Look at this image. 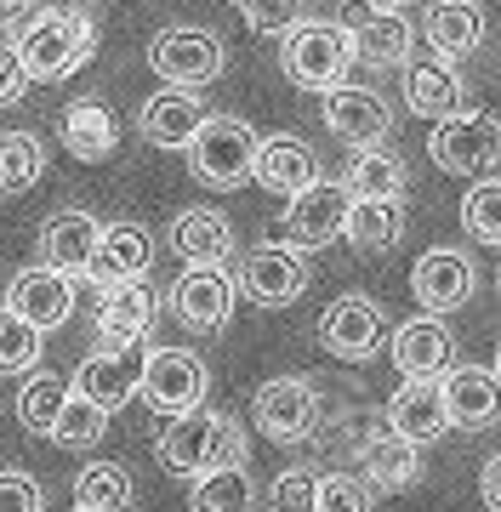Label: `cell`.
Here are the masks:
<instances>
[{
	"label": "cell",
	"mask_w": 501,
	"mask_h": 512,
	"mask_svg": "<svg viewBox=\"0 0 501 512\" xmlns=\"http://www.w3.org/2000/svg\"><path fill=\"white\" fill-rule=\"evenodd\" d=\"M410 40L416 29H410L405 6H371V18L353 29V46L365 63H410Z\"/></svg>",
	"instance_id": "f546056e"
},
{
	"label": "cell",
	"mask_w": 501,
	"mask_h": 512,
	"mask_svg": "<svg viewBox=\"0 0 501 512\" xmlns=\"http://www.w3.org/2000/svg\"><path fill=\"white\" fill-rule=\"evenodd\" d=\"M490 376H496V382H501V348H496V365H490Z\"/></svg>",
	"instance_id": "bcb514c9"
},
{
	"label": "cell",
	"mask_w": 501,
	"mask_h": 512,
	"mask_svg": "<svg viewBox=\"0 0 501 512\" xmlns=\"http://www.w3.org/2000/svg\"><path fill=\"white\" fill-rule=\"evenodd\" d=\"M171 251L183 256L188 268H223L228 256H234V222L223 211H211V205H188L171 217Z\"/></svg>",
	"instance_id": "7402d4cb"
},
{
	"label": "cell",
	"mask_w": 501,
	"mask_h": 512,
	"mask_svg": "<svg viewBox=\"0 0 501 512\" xmlns=\"http://www.w3.org/2000/svg\"><path fill=\"white\" fill-rule=\"evenodd\" d=\"M57 137H63V148H69L80 165L109 160L114 148H120V126H114V114L103 109L97 97L69 103V109H63V120H57Z\"/></svg>",
	"instance_id": "83f0119b"
},
{
	"label": "cell",
	"mask_w": 501,
	"mask_h": 512,
	"mask_svg": "<svg viewBox=\"0 0 501 512\" xmlns=\"http://www.w3.org/2000/svg\"><path fill=\"white\" fill-rule=\"evenodd\" d=\"M359 63V46H353V29L348 23H331V18H308L302 29L279 40V69L291 86L302 92H325L331 97L336 86H348V69Z\"/></svg>",
	"instance_id": "3957f363"
},
{
	"label": "cell",
	"mask_w": 501,
	"mask_h": 512,
	"mask_svg": "<svg viewBox=\"0 0 501 512\" xmlns=\"http://www.w3.org/2000/svg\"><path fill=\"white\" fill-rule=\"evenodd\" d=\"M18 63L29 86H52L69 80L75 69H86V57L97 52V23L92 12H57V6H35V18L18 40Z\"/></svg>",
	"instance_id": "6da1fadb"
},
{
	"label": "cell",
	"mask_w": 501,
	"mask_h": 512,
	"mask_svg": "<svg viewBox=\"0 0 501 512\" xmlns=\"http://www.w3.org/2000/svg\"><path fill=\"white\" fill-rule=\"evenodd\" d=\"M268 501H274V512H314L319 507V478L308 473V467H285V473L274 478Z\"/></svg>",
	"instance_id": "60d3db41"
},
{
	"label": "cell",
	"mask_w": 501,
	"mask_h": 512,
	"mask_svg": "<svg viewBox=\"0 0 501 512\" xmlns=\"http://www.w3.org/2000/svg\"><path fill=\"white\" fill-rule=\"evenodd\" d=\"M154 262V234L143 228V222H114V228H103V239H97V256L86 274L103 285V291H114V285H131V279H143Z\"/></svg>",
	"instance_id": "cb8c5ba5"
},
{
	"label": "cell",
	"mask_w": 501,
	"mask_h": 512,
	"mask_svg": "<svg viewBox=\"0 0 501 512\" xmlns=\"http://www.w3.org/2000/svg\"><path fill=\"white\" fill-rule=\"evenodd\" d=\"M234 291L251 296L257 308H291L302 291H308V262H302L291 245H257L234 268Z\"/></svg>",
	"instance_id": "7c38bea8"
},
{
	"label": "cell",
	"mask_w": 501,
	"mask_h": 512,
	"mask_svg": "<svg viewBox=\"0 0 501 512\" xmlns=\"http://www.w3.org/2000/svg\"><path fill=\"white\" fill-rule=\"evenodd\" d=\"M143 365H149V342L114 348V353L97 348L92 359L75 370V399H86V404H97L103 416H114V410H126V404L143 393Z\"/></svg>",
	"instance_id": "30bf717a"
},
{
	"label": "cell",
	"mask_w": 501,
	"mask_h": 512,
	"mask_svg": "<svg viewBox=\"0 0 501 512\" xmlns=\"http://www.w3.org/2000/svg\"><path fill=\"white\" fill-rule=\"evenodd\" d=\"M427 40H433V52L445 57H467L479 52L484 40V6H473V0H450V6H433L427 12Z\"/></svg>",
	"instance_id": "4dcf8cb0"
},
{
	"label": "cell",
	"mask_w": 501,
	"mask_h": 512,
	"mask_svg": "<svg viewBox=\"0 0 501 512\" xmlns=\"http://www.w3.org/2000/svg\"><path fill=\"white\" fill-rule=\"evenodd\" d=\"M382 421H388L393 433L405 444H433L439 433H450V416H445V387L439 382H399L393 387L388 410H382Z\"/></svg>",
	"instance_id": "603a6c76"
},
{
	"label": "cell",
	"mask_w": 501,
	"mask_h": 512,
	"mask_svg": "<svg viewBox=\"0 0 501 512\" xmlns=\"http://www.w3.org/2000/svg\"><path fill=\"white\" fill-rule=\"evenodd\" d=\"M149 63L154 74L166 80V86H177V92H200V86H211L217 74H223V40L211 35V29H188V23H177V29H160L149 46Z\"/></svg>",
	"instance_id": "8992f818"
},
{
	"label": "cell",
	"mask_w": 501,
	"mask_h": 512,
	"mask_svg": "<svg viewBox=\"0 0 501 512\" xmlns=\"http://www.w3.org/2000/svg\"><path fill=\"white\" fill-rule=\"evenodd\" d=\"M40 484L29 473H18V467H6L0 473V512H40Z\"/></svg>",
	"instance_id": "7bdbcfd3"
},
{
	"label": "cell",
	"mask_w": 501,
	"mask_h": 512,
	"mask_svg": "<svg viewBox=\"0 0 501 512\" xmlns=\"http://www.w3.org/2000/svg\"><path fill=\"white\" fill-rule=\"evenodd\" d=\"M314 330H319V348L331 359H348V365L382 353V342H388V319H382L371 296H336L331 308L319 313Z\"/></svg>",
	"instance_id": "9c48e42d"
},
{
	"label": "cell",
	"mask_w": 501,
	"mask_h": 512,
	"mask_svg": "<svg viewBox=\"0 0 501 512\" xmlns=\"http://www.w3.org/2000/svg\"><path fill=\"white\" fill-rule=\"evenodd\" d=\"M137 484L120 461H86L75 473V507H92V512H126Z\"/></svg>",
	"instance_id": "e575fe53"
},
{
	"label": "cell",
	"mask_w": 501,
	"mask_h": 512,
	"mask_svg": "<svg viewBox=\"0 0 501 512\" xmlns=\"http://www.w3.org/2000/svg\"><path fill=\"white\" fill-rule=\"evenodd\" d=\"M69 399H75V382L69 376H29L18 393V421L29 433H40V439H52L63 410H69Z\"/></svg>",
	"instance_id": "d6a6232c"
},
{
	"label": "cell",
	"mask_w": 501,
	"mask_h": 512,
	"mask_svg": "<svg viewBox=\"0 0 501 512\" xmlns=\"http://www.w3.org/2000/svg\"><path fill=\"white\" fill-rule=\"evenodd\" d=\"M97 239H103V222H97L92 211H57V217H46V228H40V256H46L40 268H52V274H63V279H80L92 268Z\"/></svg>",
	"instance_id": "ffe728a7"
},
{
	"label": "cell",
	"mask_w": 501,
	"mask_h": 512,
	"mask_svg": "<svg viewBox=\"0 0 501 512\" xmlns=\"http://www.w3.org/2000/svg\"><path fill=\"white\" fill-rule=\"evenodd\" d=\"M439 387H445L450 427H467V433L496 427V416H501V382L484 365H450L445 376H439Z\"/></svg>",
	"instance_id": "44dd1931"
},
{
	"label": "cell",
	"mask_w": 501,
	"mask_h": 512,
	"mask_svg": "<svg viewBox=\"0 0 501 512\" xmlns=\"http://www.w3.org/2000/svg\"><path fill=\"white\" fill-rule=\"evenodd\" d=\"M6 313H18L29 330H57L69 325V313H75V279L52 274V268H23L12 285H6Z\"/></svg>",
	"instance_id": "e0dca14e"
},
{
	"label": "cell",
	"mask_w": 501,
	"mask_h": 512,
	"mask_svg": "<svg viewBox=\"0 0 501 512\" xmlns=\"http://www.w3.org/2000/svg\"><path fill=\"white\" fill-rule=\"evenodd\" d=\"M342 188H348V200H382V205H399L405 194V165L393 148H359L342 171Z\"/></svg>",
	"instance_id": "f1b7e54d"
},
{
	"label": "cell",
	"mask_w": 501,
	"mask_h": 512,
	"mask_svg": "<svg viewBox=\"0 0 501 512\" xmlns=\"http://www.w3.org/2000/svg\"><path fill=\"white\" fill-rule=\"evenodd\" d=\"M314 512H371V484L353 473H325L319 478V507Z\"/></svg>",
	"instance_id": "ab89813d"
},
{
	"label": "cell",
	"mask_w": 501,
	"mask_h": 512,
	"mask_svg": "<svg viewBox=\"0 0 501 512\" xmlns=\"http://www.w3.org/2000/svg\"><path fill=\"white\" fill-rule=\"evenodd\" d=\"M103 433H109V416H103L97 404H86V399H69V410H63L52 439L63 444V450H92Z\"/></svg>",
	"instance_id": "f35d334b"
},
{
	"label": "cell",
	"mask_w": 501,
	"mask_h": 512,
	"mask_svg": "<svg viewBox=\"0 0 501 512\" xmlns=\"http://www.w3.org/2000/svg\"><path fill=\"white\" fill-rule=\"evenodd\" d=\"M251 416H257V433L274 444H297L319 427V387L308 376H274V382L257 387L251 399Z\"/></svg>",
	"instance_id": "ba28073f"
},
{
	"label": "cell",
	"mask_w": 501,
	"mask_h": 512,
	"mask_svg": "<svg viewBox=\"0 0 501 512\" xmlns=\"http://www.w3.org/2000/svg\"><path fill=\"white\" fill-rule=\"evenodd\" d=\"M348 188L325 183L319 177L314 188H302L297 200H285V234H291V251H325L342 239V222H348Z\"/></svg>",
	"instance_id": "4fadbf2b"
},
{
	"label": "cell",
	"mask_w": 501,
	"mask_h": 512,
	"mask_svg": "<svg viewBox=\"0 0 501 512\" xmlns=\"http://www.w3.org/2000/svg\"><path fill=\"white\" fill-rule=\"evenodd\" d=\"M427 154H433V165L450 171V177H473V183H484V171H496L501 165V120L496 114H479V109L450 114V120L433 126Z\"/></svg>",
	"instance_id": "277c9868"
},
{
	"label": "cell",
	"mask_w": 501,
	"mask_h": 512,
	"mask_svg": "<svg viewBox=\"0 0 501 512\" xmlns=\"http://www.w3.org/2000/svg\"><path fill=\"white\" fill-rule=\"evenodd\" d=\"M405 234V211L399 205H382V200H353L348 205V222H342V239L359 245V251H393Z\"/></svg>",
	"instance_id": "836d02e7"
},
{
	"label": "cell",
	"mask_w": 501,
	"mask_h": 512,
	"mask_svg": "<svg viewBox=\"0 0 501 512\" xmlns=\"http://www.w3.org/2000/svg\"><path fill=\"white\" fill-rule=\"evenodd\" d=\"M149 319H154V296H149L143 279L103 291V302H97V348H103V353L137 348V342L149 336Z\"/></svg>",
	"instance_id": "d4e9b609"
},
{
	"label": "cell",
	"mask_w": 501,
	"mask_h": 512,
	"mask_svg": "<svg viewBox=\"0 0 501 512\" xmlns=\"http://www.w3.org/2000/svg\"><path fill=\"white\" fill-rule=\"evenodd\" d=\"M473 285H479L473 262H467L462 251H450V245H439V251L416 256V268H410V291H416L422 313H433V319H445V313L467 308Z\"/></svg>",
	"instance_id": "9a60e30c"
},
{
	"label": "cell",
	"mask_w": 501,
	"mask_h": 512,
	"mask_svg": "<svg viewBox=\"0 0 501 512\" xmlns=\"http://www.w3.org/2000/svg\"><path fill=\"white\" fill-rule=\"evenodd\" d=\"M462 228L479 245H501V183L496 177H484L462 194Z\"/></svg>",
	"instance_id": "8d00e7d4"
},
{
	"label": "cell",
	"mask_w": 501,
	"mask_h": 512,
	"mask_svg": "<svg viewBox=\"0 0 501 512\" xmlns=\"http://www.w3.org/2000/svg\"><path fill=\"white\" fill-rule=\"evenodd\" d=\"M40 342H46L40 330H29L18 313L0 308V370H6V376H23V370H35V365H40Z\"/></svg>",
	"instance_id": "74e56055"
},
{
	"label": "cell",
	"mask_w": 501,
	"mask_h": 512,
	"mask_svg": "<svg viewBox=\"0 0 501 512\" xmlns=\"http://www.w3.org/2000/svg\"><path fill=\"white\" fill-rule=\"evenodd\" d=\"M234 274L228 268H183L177 285H171V313L183 319L188 330H223L234 319Z\"/></svg>",
	"instance_id": "5bb4252c"
},
{
	"label": "cell",
	"mask_w": 501,
	"mask_h": 512,
	"mask_svg": "<svg viewBox=\"0 0 501 512\" xmlns=\"http://www.w3.org/2000/svg\"><path fill=\"white\" fill-rule=\"evenodd\" d=\"M23 86H29V80H23L18 46H12V40L0 35V109H12V103L23 97Z\"/></svg>",
	"instance_id": "ee69618b"
},
{
	"label": "cell",
	"mask_w": 501,
	"mask_h": 512,
	"mask_svg": "<svg viewBox=\"0 0 501 512\" xmlns=\"http://www.w3.org/2000/svg\"><path fill=\"white\" fill-rule=\"evenodd\" d=\"M160 467L171 478H205L217 473V467H245V433L223 410H188V416L166 421V433H160Z\"/></svg>",
	"instance_id": "7a4b0ae2"
},
{
	"label": "cell",
	"mask_w": 501,
	"mask_h": 512,
	"mask_svg": "<svg viewBox=\"0 0 501 512\" xmlns=\"http://www.w3.org/2000/svg\"><path fill=\"white\" fill-rule=\"evenodd\" d=\"M353 450H359V461H365V484L382 490V495L405 490V484L422 478V450L399 439L382 416H359L353 421Z\"/></svg>",
	"instance_id": "8fae6325"
},
{
	"label": "cell",
	"mask_w": 501,
	"mask_h": 512,
	"mask_svg": "<svg viewBox=\"0 0 501 512\" xmlns=\"http://www.w3.org/2000/svg\"><path fill=\"white\" fill-rule=\"evenodd\" d=\"M75 512H92V507H75Z\"/></svg>",
	"instance_id": "7dc6e473"
},
{
	"label": "cell",
	"mask_w": 501,
	"mask_h": 512,
	"mask_svg": "<svg viewBox=\"0 0 501 512\" xmlns=\"http://www.w3.org/2000/svg\"><path fill=\"white\" fill-rule=\"evenodd\" d=\"M462 74L450 69L445 57H410L405 63V103L410 114H422V120H450V114H462Z\"/></svg>",
	"instance_id": "484cf974"
},
{
	"label": "cell",
	"mask_w": 501,
	"mask_h": 512,
	"mask_svg": "<svg viewBox=\"0 0 501 512\" xmlns=\"http://www.w3.org/2000/svg\"><path fill=\"white\" fill-rule=\"evenodd\" d=\"M393 365L405 382H439L450 365H456V336H450L445 319L433 313H416L393 330Z\"/></svg>",
	"instance_id": "2e32d148"
},
{
	"label": "cell",
	"mask_w": 501,
	"mask_h": 512,
	"mask_svg": "<svg viewBox=\"0 0 501 512\" xmlns=\"http://www.w3.org/2000/svg\"><path fill=\"white\" fill-rule=\"evenodd\" d=\"M205 387H211V370H205L200 353L188 348H149V365H143V399H149L154 416H188L205 404Z\"/></svg>",
	"instance_id": "52a82bcc"
},
{
	"label": "cell",
	"mask_w": 501,
	"mask_h": 512,
	"mask_svg": "<svg viewBox=\"0 0 501 512\" xmlns=\"http://www.w3.org/2000/svg\"><path fill=\"white\" fill-rule=\"evenodd\" d=\"M205 97L200 92H177V86H166V92H154L149 103H143V114H137V131L149 137L154 148H194V137L205 131Z\"/></svg>",
	"instance_id": "d6986e66"
},
{
	"label": "cell",
	"mask_w": 501,
	"mask_h": 512,
	"mask_svg": "<svg viewBox=\"0 0 501 512\" xmlns=\"http://www.w3.org/2000/svg\"><path fill=\"white\" fill-rule=\"evenodd\" d=\"M479 495H484V507L501 512V456L484 461V473H479Z\"/></svg>",
	"instance_id": "f6af8a7d"
},
{
	"label": "cell",
	"mask_w": 501,
	"mask_h": 512,
	"mask_svg": "<svg viewBox=\"0 0 501 512\" xmlns=\"http://www.w3.org/2000/svg\"><path fill=\"white\" fill-rule=\"evenodd\" d=\"M46 177V148L35 131H6L0 137V194H29Z\"/></svg>",
	"instance_id": "d590c367"
},
{
	"label": "cell",
	"mask_w": 501,
	"mask_h": 512,
	"mask_svg": "<svg viewBox=\"0 0 501 512\" xmlns=\"http://www.w3.org/2000/svg\"><path fill=\"white\" fill-rule=\"evenodd\" d=\"M0 296H6V291H0ZM0 308H6V302H0Z\"/></svg>",
	"instance_id": "c3c4849f"
},
{
	"label": "cell",
	"mask_w": 501,
	"mask_h": 512,
	"mask_svg": "<svg viewBox=\"0 0 501 512\" xmlns=\"http://www.w3.org/2000/svg\"><path fill=\"white\" fill-rule=\"evenodd\" d=\"M257 148H262V137L245 126V120L211 114L205 131L194 137V148H188V171H194L205 188H240L245 177L257 171Z\"/></svg>",
	"instance_id": "5b68a950"
},
{
	"label": "cell",
	"mask_w": 501,
	"mask_h": 512,
	"mask_svg": "<svg viewBox=\"0 0 501 512\" xmlns=\"http://www.w3.org/2000/svg\"><path fill=\"white\" fill-rule=\"evenodd\" d=\"M262 188H274V194H285V200H297L302 188L319 183V160L314 148L302 143V137H291V131H279V137H262L257 148V171H251Z\"/></svg>",
	"instance_id": "4316f807"
},
{
	"label": "cell",
	"mask_w": 501,
	"mask_h": 512,
	"mask_svg": "<svg viewBox=\"0 0 501 512\" xmlns=\"http://www.w3.org/2000/svg\"><path fill=\"white\" fill-rule=\"evenodd\" d=\"M257 507V478L251 467H217V473L194 478L188 512H251Z\"/></svg>",
	"instance_id": "1f68e13d"
},
{
	"label": "cell",
	"mask_w": 501,
	"mask_h": 512,
	"mask_svg": "<svg viewBox=\"0 0 501 512\" xmlns=\"http://www.w3.org/2000/svg\"><path fill=\"white\" fill-rule=\"evenodd\" d=\"M325 126H331V137H342L353 148H376L393 137V109L371 86H336L325 97Z\"/></svg>",
	"instance_id": "ac0fdd59"
},
{
	"label": "cell",
	"mask_w": 501,
	"mask_h": 512,
	"mask_svg": "<svg viewBox=\"0 0 501 512\" xmlns=\"http://www.w3.org/2000/svg\"><path fill=\"white\" fill-rule=\"evenodd\" d=\"M240 18L251 23V29H257V35H291V29H302V6H291V0H245L240 6Z\"/></svg>",
	"instance_id": "b9f144b4"
}]
</instances>
